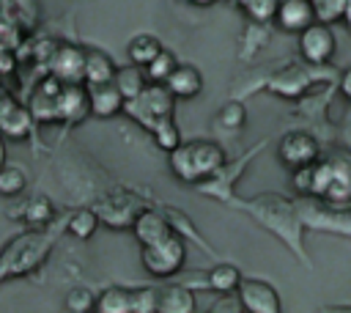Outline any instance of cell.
I'll return each instance as SVG.
<instances>
[{"label":"cell","instance_id":"1","mask_svg":"<svg viewBox=\"0 0 351 313\" xmlns=\"http://www.w3.org/2000/svg\"><path fill=\"white\" fill-rule=\"evenodd\" d=\"M236 206L244 209L258 225L271 231L304 266H310L307 250L302 244L304 222H302V214H299V203H293V200H288L282 195L266 192V195H255L250 200H236Z\"/></svg>","mask_w":351,"mask_h":313},{"label":"cell","instance_id":"2","mask_svg":"<svg viewBox=\"0 0 351 313\" xmlns=\"http://www.w3.org/2000/svg\"><path fill=\"white\" fill-rule=\"evenodd\" d=\"M58 231L47 228H33L22 236H16L14 242H8L0 250V283L8 277H22L27 272H33L36 266L44 264L49 247L55 244Z\"/></svg>","mask_w":351,"mask_h":313},{"label":"cell","instance_id":"3","mask_svg":"<svg viewBox=\"0 0 351 313\" xmlns=\"http://www.w3.org/2000/svg\"><path fill=\"white\" fill-rule=\"evenodd\" d=\"M170 154V170L176 178H181L184 184H197L203 178H208L217 167H222L228 162L225 148L214 140H189V143H178Z\"/></svg>","mask_w":351,"mask_h":313},{"label":"cell","instance_id":"4","mask_svg":"<svg viewBox=\"0 0 351 313\" xmlns=\"http://www.w3.org/2000/svg\"><path fill=\"white\" fill-rule=\"evenodd\" d=\"M326 209H351V159L318 156L313 162V192Z\"/></svg>","mask_w":351,"mask_h":313},{"label":"cell","instance_id":"5","mask_svg":"<svg viewBox=\"0 0 351 313\" xmlns=\"http://www.w3.org/2000/svg\"><path fill=\"white\" fill-rule=\"evenodd\" d=\"M173 110H176V99H173V93L162 82H145V88L137 96H132V99L123 102V113L132 115L148 132L162 118L173 115Z\"/></svg>","mask_w":351,"mask_h":313},{"label":"cell","instance_id":"6","mask_svg":"<svg viewBox=\"0 0 351 313\" xmlns=\"http://www.w3.org/2000/svg\"><path fill=\"white\" fill-rule=\"evenodd\" d=\"M140 261H143V269L148 275H154V277H173V275L181 272V266L186 261V244L173 231V233H167L165 239H159L154 244H143Z\"/></svg>","mask_w":351,"mask_h":313},{"label":"cell","instance_id":"7","mask_svg":"<svg viewBox=\"0 0 351 313\" xmlns=\"http://www.w3.org/2000/svg\"><path fill=\"white\" fill-rule=\"evenodd\" d=\"M296 36H299V55L304 58V63L324 66V63H329L335 58L337 41H335V33H332V27L326 22L315 19L307 27H302Z\"/></svg>","mask_w":351,"mask_h":313},{"label":"cell","instance_id":"8","mask_svg":"<svg viewBox=\"0 0 351 313\" xmlns=\"http://www.w3.org/2000/svg\"><path fill=\"white\" fill-rule=\"evenodd\" d=\"M236 299H239V308H244L247 313H280L282 310L277 288L258 277H241L236 286Z\"/></svg>","mask_w":351,"mask_h":313},{"label":"cell","instance_id":"9","mask_svg":"<svg viewBox=\"0 0 351 313\" xmlns=\"http://www.w3.org/2000/svg\"><path fill=\"white\" fill-rule=\"evenodd\" d=\"M47 74H52L60 82H82V66H85V47L71 41H55V49L47 58Z\"/></svg>","mask_w":351,"mask_h":313},{"label":"cell","instance_id":"10","mask_svg":"<svg viewBox=\"0 0 351 313\" xmlns=\"http://www.w3.org/2000/svg\"><path fill=\"white\" fill-rule=\"evenodd\" d=\"M269 140H263V143H258L250 154H244L239 162H233V165H222V167H217L208 178H203V181H197L195 187H197V192H203V195H208V198H217V200H222V203H230L233 200V181H236V176L244 170V165L247 162H252L255 159V154L266 146Z\"/></svg>","mask_w":351,"mask_h":313},{"label":"cell","instance_id":"11","mask_svg":"<svg viewBox=\"0 0 351 313\" xmlns=\"http://www.w3.org/2000/svg\"><path fill=\"white\" fill-rule=\"evenodd\" d=\"M36 126V118L27 104L16 102L5 88H0V135L8 140H27Z\"/></svg>","mask_w":351,"mask_h":313},{"label":"cell","instance_id":"12","mask_svg":"<svg viewBox=\"0 0 351 313\" xmlns=\"http://www.w3.org/2000/svg\"><path fill=\"white\" fill-rule=\"evenodd\" d=\"M277 156L285 167H299V165H310L321 156V146L315 140V135L304 132V129H293V132H285L280 137V146H277Z\"/></svg>","mask_w":351,"mask_h":313},{"label":"cell","instance_id":"13","mask_svg":"<svg viewBox=\"0 0 351 313\" xmlns=\"http://www.w3.org/2000/svg\"><path fill=\"white\" fill-rule=\"evenodd\" d=\"M239 280H241V272H239L236 264H217L208 272H192V275L181 277V283L189 286L192 291L206 288V291H214V294H233Z\"/></svg>","mask_w":351,"mask_h":313},{"label":"cell","instance_id":"14","mask_svg":"<svg viewBox=\"0 0 351 313\" xmlns=\"http://www.w3.org/2000/svg\"><path fill=\"white\" fill-rule=\"evenodd\" d=\"M88 113V88L85 82H60L55 96V121L60 124H80Z\"/></svg>","mask_w":351,"mask_h":313},{"label":"cell","instance_id":"15","mask_svg":"<svg viewBox=\"0 0 351 313\" xmlns=\"http://www.w3.org/2000/svg\"><path fill=\"white\" fill-rule=\"evenodd\" d=\"M129 231L134 233V239L140 242V247H143V244H154V242L165 239L167 233H173L167 214H165V211H156V209H145V206L134 211Z\"/></svg>","mask_w":351,"mask_h":313},{"label":"cell","instance_id":"16","mask_svg":"<svg viewBox=\"0 0 351 313\" xmlns=\"http://www.w3.org/2000/svg\"><path fill=\"white\" fill-rule=\"evenodd\" d=\"M137 209H140V206H137L134 198L126 195V192L107 195V198H101V200L93 206L99 222H107L110 228H129V225H132V217H134Z\"/></svg>","mask_w":351,"mask_h":313},{"label":"cell","instance_id":"17","mask_svg":"<svg viewBox=\"0 0 351 313\" xmlns=\"http://www.w3.org/2000/svg\"><path fill=\"white\" fill-rule=\"evenodd\" d=\"M318 16H315L313 0H277L271 22H277V27L285 33H299L302 27H307Z\"/></svg>","mask_w":351,"mask_h":313},{"label":"cell","instance_id":"18","mask_svg":"<svg viewBox=\"0 0 351 313\" xmlns=\"http://www.w3.org/2000/svg\"><path fill=\"white\" fill-rule=\"evenodd\" d=\"M88 88V113L96 118H115L118 113H123V96L115 88L112 80L107 82H96V85H85Z\"/></svg>","mask_w":351,"mask_h":313},{"label":"cell","instance_id":"19","mask_svg":"<svg viewBox=\"0 0 351 313\" xmlns=\"http://www.w3.org/2000/svg\"><path fill=\"white\" fill-rule=\"evenodd\" d=\"M162 85L173 93V99H192L203 91V74L192 63H176V69L167 74Z\"/></svg>","mask_w":351,"mask_h":313},{"label":"cell","instance_id":"20","mask_svg":"<svg viewBox=\"0 0 351 313\" xmlns=\"http://www.w3.org/2000/svg\"><path fill=\"white\" fill-rule=\"evenodd\" d=\"M156 313H195V291L181 280L156 288Z\"/></svg>","mask_w":351,"mask_h":313},{"label":"cell","instance_id":"21","mask_svg":"<svg viewBox=\"0 0 351 313\" xmlns=\"http://www.w3.org/2000/svg\"><path fill=\"white\" fill-rule=\"evenodd\" d=\"M310 82H313V77H310L307 69H302V66H288L285 71L269 77V80H266V88H269L271 93H277V96L293 99V96H302V93L310 88Z\"/></svg>","mask_w":351,"mask_h":313},{"label":"cell","instance_id":"22","mask_svg":"<svg viewBox=\"0 0 351 313\" xmlns=\"http://www.w3.org/2000/svg\"><path fill=\"white\" fill-rule=\"evenodd\" d=\"M115 74V63L107 52L101 49H90L85 47V66H82V82L85 85H96V82H107Z\"/></svg>","mask_w":351,"mask_h":313},{"label":"cell","instance_id":"23","mask_svg":"<svg viewBox=\"0 0 351 313\" xmlns=\"http://www.w3.org/2000/svg\"><path fill=\"white\" fill-rule=\"evenodd\" d=\"M14 217H22L30 228H47L55 220V206L47 195H33L19 206V211H14Z\"/></svg>","mask_w":351,"mask_h":313},{"label":"cell","instance_id":"24","mask_svg":"<svg viewBox=\"0 0 351 313\" xmlns=\"http://www.w3.org/2000/svg\"><path fill=\"white\" fill-rule=\"evenodd\" d=\"M93 310L99 313H132V288L110 286L96 297Z\"/></svg>","mask_w":351,"mask_h":313},{"label":"cell","instance_id":"25","mask_svg":"<svg viewBox=\"0 0 351 313\" xmlns=\"http://www.w3.org/2000/svg\"><path fill=\"white\" fill-rule=\"evenodd\" d=\"M112 82H115V88L121 91L123 99H132V96H137V93L145 88L148 80H145V74H143V66L129 63V66H115Z\"/></svg>","mask_w":351,"mask_h":313},{"label":"cell","instance_id":"26","mask_svg":"<svg viewBox=\"0 0 351 313\" xmlns=\"http://www.w3.org/2000/svg\"><path fill=\"white\" fill-rule=\"evenodd\" d=\"M159 49H162V41H159L154 33H137V36H132V41L126 44L129 63H134V66H145Z\"/></svg>","mask_w":351,"mask_h":313},{"label":"cell","instance_id":"27","mask_svg":"<svg viewBox=\"0 0 351 313\" xmlns=\"http://www.w3.org/2000/svg\"><path fill=\"white\" fill-rule=\"evenodd\" d=\"M27 187V173L16 162H5L0 167V195L3 198H19Z\"/></svg>","mask_w":351,"mask_h":313},{"label":"cell","instance_id":"28","mask_svg":"<svg viewBox=\"0 0 351 313\" xmlns=\"http://www.w3.org/2000/svg\"><path fill=\"white\" fill-rule=\"evenodd\" d=\"M63 228L77 239H90L99 228V217L93 209H77L63 220Z\"/></svg>","mask_w":351,"mask_h":313},{"label":"cell","instance_id":"29","mask_svg":"<svg viewBox=\"0 0 351 313\" xmlns=\"http://www.w3.org/2000/svg\"><path fill=\"white\" fill-rule=\"evenodd\" d=\"M176 63H178V58L170 52V49H159L145 66H143V74H145V80L148 82H165L167 80V74L176 69Z\"/></svg>","mask_w":351,"mask_h":313},{"label":"cell","instance_id":"30","mask_svg":"<svg viewBox=\"0 0 351 313\" xmlns=\"http://www.w3.org/2000/svg\"><path fill=\"white\" fill-rule=\"evenodd\" d=\"M266 25H269V22H255V19H250L247 33L241 36V49H239V55H241L244 60H250L261 47H266V44H269Z\"/></svg>","mask_w":351,"mask_h":313},{"label":"cell","instance_id":"31","mask_svg":"<svg viewBox=\"0 0 351 313\" xmlns=\"http://www.w3.org/2000/svg\"><path fill=\"white\" fill-rule=\"evenodd\" d=\"M214 121H217V126H222V129H230V132H236V129H244V124H247V107H244L241 102L230 99V102H225V104L217 110Z\"/></svg>","mask_w":351,"mask_h":313},{"label":"cell","instance_id":"32","mask_svg":"<svg viewBox=\"0 0 351 313\" xmlns=\"http://www.w3.org/2000/svg\"><path fill=\"white\" fill-rule=\"evenodd\" d=\"M151 137H154V143H156L162 151H173V148L181 143V132H178V126H176V115H167V118H162L159 124H154Z\"/></svg>","mask_w":351,"mask_h":313},{"label":"cell","instance_id":"33","mask_svg":"<svg viewBox=\"0 0 351 313\" xmlns=\"http://www.w3.org/2000/svg\"><path fill=\"white\" fill-rule=\"evenodd\" d=\"M93 305H96V294L88 286H74L63 297V308L69 313H88V310H93Z\"/></svg>","mask_w":351,"mask_h":313},{"label":"cell","instance_id":"34","mask_svg":"<svg viewBox=\"0 0 351 313\" xmlns=\"http://www.w3.org/2000/svg\"><path fill=\"white\" fill-rule=\"evenodd\" d=\"M236 5L255 22H271L274 19V8L277 0H236Z\"/></svg>","mask_w":351,"mask_h":313},{"label":"cell","instance_id":"35","mask_svg":"<svg viewBox=\"0 0 351 313\" xmlns=\"http://www.w3.org/2000/svg\"><path fill=\"white\" fill-rule=\"evenodd\" d=\"M132 313H156V288H132Z\"/></svg>","mask_w":351,"mask_h":313},{"label":"cell","instance_id":"36","mask_svg":"<svg viewBox=\"0 0 351 313\" xmlns=\"http://www.w3.org/2000/svg\"><path fill=\"white\" fill-rule=\"evenodd\" d=\"M291 187L299 192V195H307L313 192V162L310 165H299V167H291Z\"/></svg>","mask_w":351,"mask_h":313},{"label":"cell","instance_id":"37","mask_svg":"<svg viewBox=\"0 0 351 313\" xmlns=\"http://www.w3.org/2000/svg\"><path fill=\"white\" fill-rule=\"evenodd\" d=\"M337 88H340V93H343V96L351 102V66H348V69H346V71L337 77Z\"/></svg>","mask_w":351,"mask_h":313},{"label":"cell","instance_id":"38","mask_svg":"<svg viewBox=\"0 0 351 313\" xmlns=\"http://www.w3.org/2000/svg\"><path fill=\"white\" fill-rule=\"evenodd\" d=\"M8 162V146H5V137L0 135V167Z\"/></svg>","mask_w":351,"mask_h":313},{"label":"cell","instance_id":"39","mask_svg":"<svg viewBox=\"0 0 351 313\" xmlns=\"http://www.w3.org/2000/svg\"><path fill=\"white\" fill-rule=\"evenodd\" d=\"M184 3H189V5H197V8H206V5H214L217 0H184Z\"/></svg>","mask_w":351,"mask_h":313},{"label":"cell","instance_id":"40","mask_svg":"<svg viewBox=\"0 0 351 313\" xmlns=\"http://www.w3.org/2000/svg\"><path fill=\"white\" fill-rule=\"evenodd\" d=\"M326 310H351V305H329Z\"/></svg>","mask_w":351,"mask_h":313},{"label":"cell","instance_id":"41","mask_svg":"<svg viewBox=\"0 0 351 313\" xmlns=\"http://www.w3.org/2000/svg\"><path fill=\"white\" fill-rule=\"evenodd\" d=\"M343 14H346V16H348V25H351V3H348V5H346V11H343Z\"/></svg>","mask_w":351,"mask_h":313},{"label":"cell","instance_id":"42","mask_svg":"<svg viewBox=\"0 0 351 313\" xmlns=\"http://www.w3.org/2000/svg\"><path fill=\"white\" fill-rule=\"evenodd\" d=\"M233 3H236V0H233Z\"/></svg>","mask_w":351,"mask_h":313}]
</instances>
